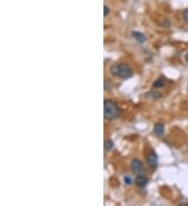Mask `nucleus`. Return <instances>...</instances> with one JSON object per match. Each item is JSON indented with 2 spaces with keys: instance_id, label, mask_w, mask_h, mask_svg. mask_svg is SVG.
<instances>
[{
  "instance_id": "1",
  "label": "nucleus",
  "mask_w": 188,
  "mask_h": 206,
  "mask_svg": "<svg viewBox=\"0 0 188 206\" xmlns=\"http://www.w3.org/2000/svg\"><path fill=\"white\" fill-rule=\"evenodd\" d=\"M121 115V110L118 107L117 103L112 100H104V116L107 120L112 121L119 118Z\"/></svg>"
},
{
  "instance_id": "2",
  "label": "nucleus",
  "mask_w": 188,
  "mask_h": 206,
  "mask_svg": "<svg viewBox=\"0 0 188 206\" xmlns=\"http://www.w3.org/2000/svg\"><path fill=\"white\" fill-rule=\"evenodd\" d=\"M111 73L115 77H118V78L121 79H128L132 77L134 74L132 68L127 64H116L112 66Z\"/></svg>"
},
{
  "instance_id": "3",
  "label": "nucleus",
  "mask_w": 188,
  "mask_h": 206,
  "mask_svg": "<svg viewBox=\"0 0 188 206\" xmlns=\"http://www.w3.org/2000/svg\"><path fill=\"white\" fill-rule=\"evenodd\" d=\"M131 170L135 174H141L143 172V163L139 159H133L131 163Z\"/></svg>"
},
{
  "instance_id": "4",
  "label": "nucleus",
  "mask_w": 188,
  "mask_h": 206,
  "mask_svg": "<svg viewBox=\"0 0 188 206\" xmlns=\"http://www.w3.org/2000/svg\"><path fill=\"white\" fill-rule=\"evenodd\" d=\"M146 162H147L148 166L151 167V168L155 169L158 165V156L157 154L155 153V152H151L150 154L147 155V157H146Z\"/></svg>"
},
{
  "instance_id": "5",
  "label": "nucleus",
  "mask_w": 188,
  "mask_h": 206,
  "mask_svg": "<svg viewBox=\"0 0 188 206\" xmlns=\"http://www.w3.org/2000/svg\"><path fill=\"white\" fill-rule=\"evenodd\" d=\"M147 182H148V179L146 178L144 175H142V174L137 175L135 183H136V185L138 186V187H144V186H146Z\"/></svg>"
},
{
  "instance_id": "6",
  "label": "nucleus",
  "mask_w": 188,
  "mask_h": 206,
  "mask_svg": "<svg viewBox=\"0 0 188 206\" xmlns=\"http://www.w3.org/2000/svg\"><path fill=\"white\" fill-rule=\"evenodd\" d=\"M167 85V80L164 78V77H159L157 80H155V82L153 83V88L155 89H162L164 86H166Z\"/></svg>"
},
{
  "instance_id": "7",
  "label": "nucleus",
  "mask_w": 188,
  "mask_h": 206,
  "mask_svg": "<svg viewBox=\"0 0 188 206\" xmlns=\"http://www.w3.org/2000/svg\"><path fill=\"white\" fill-rule=\"evenodd\" d=\"M164 131H165V128H164V125L162 123H157L154 127V133L156 134L157 136H163Z\"/></svg>"
},
{
  "instance_id": "8",
  "label": "nucleus",
  "mask_w": 188,
  "mask_h": 206,
  "mask_svg": "<svg viewBox=\"0 0 188 206\" xmlns=\"http://www.w3.org/2000/svg\"><path fill=\"white\" fill-rule=\"evenodd\" d=\"M132 35H133V38H135L136 40L139 42V43H144V42L146 41V38H145V35L143 34H141V32H138V31H134L133 34H132Z\"/></svg>"
},
{
  "instance_id": "9",
  "label": "nucleus",
  "mask_w": 188,
  "mask_h": 206,
  "mask_svg": "<svg viewBox=\"0 0 188 206\" xmlns=\"http://www.w3.org/2000/svg\"><path fill=\"white\" fill-rule=\"evenodd\" d=\"M113 147H114V144H113V142L111 140H108V141L104 143V149H106L107 151H110Z\"/></svg>"
},
{
  "instance_id": "10",
  "label": "nucleus",
  "mask_w": 188,
  "mask_h": 206,
  "mask_svg": "<svg viewBox=\"0 0 188 206\" xmlns=\"http://www.w3.org/2000/svg\"><path fill=\"white\" fill-rule=\"evenodd\" d=\"M184 20H185V22L188 24V8L184 11Z\"/></svg>"
},
{
  "instance_id": "11",
  "label": "nucleus",
  "mask_w": 188,
  "mask_h": 206,
  "mask_svg": "<svg viewBox=\"0 0 188 206\" xmlns=\"http://www.w3.org/2000/svg\"><path fill=\"white\" fill-rule=\"evenodd\" d=\"M104 17H107L109 15V13H110V10L108 8L107 5H104Z\"/></svg>"
},
{
  "instance_id": "12",
  "label": "nucleus",
  "mask_w": 188,
  "mask_h": 206,
  "mask_svg": "<svg viewBox=\"0 0 188 206\" xmlns=\"http://www.w3.org/2000/svg\"><path fill=\"white\" fill-rule=\"evenodd\" d=\"M124 182H125V184H130L132 183V179H131L130 177H124Z\"/></svg>"
},
{
  "instance_id": "13",
  "label": "nucleus",
  "mask_w": 188,
  "mask_h": 206,
  "mask_svg": "<svg viewBox=\"0 0 188 206\" xmlns=\"http://www.w3.org/2000/svg\"><path fill=\"white\" fill-rule=\"evenodd\" d=\"M185 61L188 62V52L186 53V54H185Z\"/></svg>"
}]
</instances>
